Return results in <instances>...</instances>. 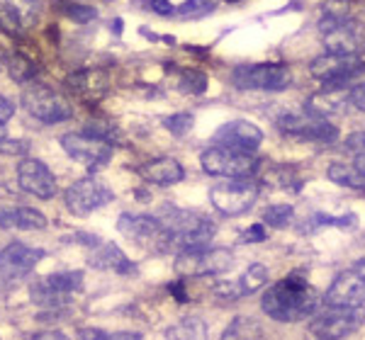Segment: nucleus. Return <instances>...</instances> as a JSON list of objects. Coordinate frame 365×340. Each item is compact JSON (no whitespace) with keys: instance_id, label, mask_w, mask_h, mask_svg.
<instances>
[{"instance_id":"37998d69","label":"nucleus","mask_w":365,"mask_h":340,"mask_svg":"<svg viewBox=\"0 0 365 340\" xmlns=\"http://www.w3.org/2000/svg\"><path fill=\"white\" fill-rule=\"evenodd\" d=\"M13 117H15V105L10 102L8 97L0 95V137H3V127L8 124Z\"/></svg>"},{"instance_id":"e433bc0d","label":"nucleus","mask_w":365,"mask_h":340,"mask_svg":"<svg viewBox=\"0 0 365 340\" xmlns=\"http://www.w3.org/2000/svg\"><path fill=\"white\" fill-rule=\"evenodd\" d=\"M261 336V326L253 324L251 319H244V316H237L232 321V326H227L225 338H253Z\"/></svg>"},{"instance_id":"a878e982","label":"nucleus","mask_w":365,"mask_h":340,"mask_svg":"<svg viewBox=\"0 0 365 340\" xmlns=\"http://www.w3.org/2000/svg\"><path fill=\"white\" fill-rule=\"evenodd\" d=\"M237 285H239V289L244 297L253 294V292H258L261 287L268 285V267L261 265V262H253V265H249L244 272L239 275Z\"/></svg>"},{"instance_id":"5701e85b","label":"nucleus","mask_w":365,"mask_h":340,"mask_svg":"<svg viewBox=\"0 0 365 340\" xmlns=\"http://www.w3.org/2000/svg\"><path fill=\"white\" fill-rule=\"evenodd\" d=\"M0 228H15V231H42L46 228V216L32 207H15L0 212Z\"/></svg>"},{"instance_id":"49530a36","label":"nucleus","mask_w":365,"mask_h":340,"mask_svg":"<svg viewBox=\"0 0 365 340\" xmlns=\"http://www.w3.org/2000/svg\"><path fill=\"white\" fill-rule=\"evenodd\" d=\"M168 292L178 299V302H187V292H185V287H182V280H178V282H170Z\"/></svg>"},{"instance_id":"ea45409f","label":"nucleus","mask_w":365,"mask_h":340,"mask_svg":"<svg viewBox=\"0 0 365 340\" xmlns=\"http://www.w3.org/2000/svg\"><path fill=\"white\" fill-rule=\"evenodd\" d=\"M68 17L73 22H78V25H88V22H93L98 17V10L93 8V5H68Z\"/></svg>"},{"instance_id":"423d86ee","label":"nucleus","mask_w":365,"mask_h":340,"mask_svg":"<svg viewBox=\"0 0 365 340\" xmlns=\"http://www.w3.org/2000/svg\"><path fill=\"white\" fill-rule=\"evenodd\" d=\"M232 183H217L210 190V204L222 216H241L256 204L258 183L251 178H229Z\"/></svg>"},{"instance_id":"f704fd0d","label":"nucleus","mask_w":365,"mask_h":340,"mask_svg":"<svg viewBox=\"0 0 365 340\" xmlns=\"http://www.w3.org/2000/svg\"><path fill=\"white\" fill-rule=\"evenodd\" d=\"M0 32L8 34V37H13V39H20L22 32H25V25H22L20 17L15 15V10L3 3H0Z\"/></svg>"},{"instance_id":"864d4df0","label":"nucleus","mask_w":365,"mask_h":340,"mask_svg":"<svg viewBox=\"0 0 365 340\" xmlns=\"http://www.w3.org/2000/svg\"><path fill=\"white\" fill-rule=\"evenodd\" d=\"M361 265H365V257H363V260H361Z\"/></svg>"},{"instance_id":"b1692460","label":"nucleus","mask_w":365,"mask_h":340,"mask_svg":"<svg viewBox=\"0 0 365 340\" xmlns=\"http://www.w3.org/2000/svg\"><path fill=\"white\" fill-rule=\"evenodd\" d=\"M327 175L331 183L341 187H351V190H363L365 187V173L356 163H331Z\"/></svg>"},{"instance_id":"0eeeda50","label":"nucleus","mask_w":365,"mask_h":340,"mask_svg":"<svg viewBox=\"0 0 365 340\" xmlns=\"http://www.w3.org/2000/svg\"><path fill=\"white\" fill-rule=\"evenodd\" d=\"M234 85L241 90H268L280 92L287 90L292 83V73L285 63H249L237 66L232 71Z\"/></svg>"},{"instance_id":"79ce46f5","label":"nucleus","mask_w":365,"mask_h":340,"mask_svg":"<svg viewBox=\"0 0 365 340\" xmlns=\"http://www.w3.org/2000/svg\"><path fill=\"white\" fill-rule=\"evenodd\" d=\"M346 151H353V154H365V132H353L346 137Z\"/></svg>"},{"instance_id":"9d476101","label":"nucleus","mask_w":365,"mask_h":340,"mask_svg":"<svg viewBox=\"0 0 365 340\" xmlns=\"http://www.w3.org/2000/svg\"><path fill=\"white\" fill-rule=\"evenodd\" d=\"M363 71H365V61L361 56L336 54V51H327L324 56L314 58L309 66L312 78L322 80L324 85H346Z\"/></svg>"},{"instance_id":"2f4dec72","label":"nucleus","mask_w":365,"mask_h":340,"mask_svg":"<svg viewBox=\"0 0 365 340\" xmlns=\"http://www.w3.org/2000/svg\"><path fill=\"white\" fill-rule=\"evenodd\" d=\"M168 338H205L207 336V324L200 319H182L178 326L168 328Z\"/></svg>"},{"instance_id":"4be33fe9","label":"nucleus","mask_w":365,"mask_h":340,"mask_svg":"<svg viewBox=\"0 0 365 340\" xmlns=\"http://www.w3.org/2000/svg\"><path fill=\"white\" fill-rule=\"evenodd\" d=\"M91 265L98 270H113V272H120V275H129L134 270L132 260L122 253L120 245L108 243V241H100L98 245H93Z\"/></svg>"},{"instance_id":"6e6552de","label":"nucleus","mask_w":365,"mask_h":340,"mask_svg":"<svg viewBox=\"0 0 365 340\" xmlns=\"http://www.w3.org/2000/svg\"><path fill=\"white\" fill-rule=\"evenodd\" d=\"M319 32L329 51L336 54H356L363 44V29L356 20H351L346 13L329 10L319 20Z\"/></svg>"},{"instance_id":"de8ad7c7","label":"nucleus","mask_w":365,"mask_h":340,"mask_svg":"<svg viewBox=\"0 0 365 340\" xmlns=\"http://www.w3.org/2000/svg\"><path fill=\"white\" fill-rule=\"evenodd\" d=\"M78 336H81V338H98V340H105V338H110V333L98 331V328H81Z\"/></svg>"},{"instance_id":"c756f323","label":"nucleus","mask_w":365,"mask_h":340,"mask_svg":"<svg viewBox=\"0 0 365 340\" xmlns=\"http://www.w3.org/2000/svg\"><path fill=\"white\" fill-rule=\"evenodd\" d=\"M217 8V0H185L182 5L175 8V15L182 20H197V17L212 15Z\"/></svg>"},{"instance_id":"4468645a","label":"nucleus","mask_w":365,"mask_h":340,"mask_svg":"<svg viewBox=\"0 0 365 340\" xmlns=\"http://www.w3.org/2000/svg\"><path fill=\"white\" fill-rule=\"evenodd\" d=\"M278 129L287 137L295 139H307V142H319V144H331L339 139V129L329 124L324 117L317 115H282L278 119Z\"/></svg>"},{"instance_id":"1a4fd4ad","label":"nucleus","mask_w":365,"mask_h":340,"mask_svg":"<svg viewBox=\"0 0 365 340\" xmlns=\"http://www.w3.org/2000/svg\"><path fill=\"white\" fill-rule=\"evenodd\" d=\"M234 265V253L227 248H202L185 250L175 257V272L180 277H207V275H222Z\"/></svg>"},{"instance_id":"2eb2a0df","label":"nucleus","mask_w":365,"mask_h":340,"mask_svg":"<svg viewBox=\"0 0 365 340\" xmlns=\"http://www.w3.org/2000/svg\"><path fill=\"white\" fill-rule=\"evenodd\" d=\"M17 185L22 192L39 199H51L56 195V175L39 158H25L17 163Z\"/></svg>"},{"instance_id":"9b49d317","label":"nucleus","mask_w":365,"mask_h":340,"mask_svg":"<svg viewBox=\"0 0 365 340\" xmlns=\"http://www.w3.org/2000/svg\"><path fill=\"white\" fill-rule=\"evenodd\" d=\"M365 324V312L361 307H329L327 312L317 314V319L309 324V331L317 338H346L356 333Z\"/></svg>"},{"instance_id":"473e14b6","label":"nucleus","mask_w":365,"mask_h":340,"mask_svg":"<svg viewBox=\"0 0 365 340\" xmlns=\"http://www.w3.org/2000/svg\"><path fill=\"white\" fill-rule=\"evenodd\" d=\"M292 216H295V207L292 204H273V207H268L263 212V221L273 228H285L292 221Z\"/></svg>"},{"instance_id":"7c9ffc66","label":"nucleus","mask_w":365,"mask_h":340,"mask_svg":"<svg viewBox=\"0 0 365 340\" xmlns=\"http://www.w3.org/2000/svg\"><path fill=\"white\" fill-rule=\"evenodd\" d=\"M8 5L15 10V15L25 27H32L42 13V0H8Z\"/></svg>"},{"instance_id":"393cba45","label":"nucleus","mask_w":365,"mask_h":340,"mask_svg":"<svg viewBox=\"0 0 365 340\" xmlns=\"http://www.w3.org/2000/svg\"><path fill=\"white\" fill-rule=\"evenodd\" d=\"M29 297H32V304H37V307H46V309H58L68 302V297L61 294V292H56L44 277L37 280V282L29 287Z\"/></svg>"},{"instance_id":"f8f14e48","label":"nucleus","mask_w":365,"mask_h":340,"mask_svg":"<svg viewBox=\"0 0 365 340\" xmlns=\"http://www.w3.org/2000/svg\"><path fill=\"white\" fill-rule=\"evenodd\" d=\"M113 190H110L105 183H100L98 178H81L76 180L73 185L66 190L63 195V202H66V209L78 216H88L98 209H103L108 202H113Z\"/></svg>"},{"instance_id":"a18cd8bd","label":"nucleus","mask_w":365,"mask_h":340,"mask_svg":"<svg viewBox=\"0 0 365 340\" xmlns=\"http://www.w3.org/2000/svg\"><path fill=\"white\" fill-rule=\"evenodd\" d=\"M151 10H154L156 15H163V17L175 15V8L168 3V0H151Z\"/></svg>"},{"instance_id":"a211bd4d","label":"nucleus","mask_w":365,"mask_h":340,"mask_svg":"<svg viewBox=\"0 0 365 340\" xmlns=\"http://www.w3.org/2000/svg\"><path fill=\"white\" fill-rule=\"evenodd\" d=\"M329 307H363L365 304V272H341L327 292Z\"/></svg>"},{"instance_id":"39448f33","label":"nucleus","mask_w":365,"mask_h":340,"mask_svg":"<svg viewBox=\"0 0 365 340\" xmlns=\"http://www.w3.org/2000/svg\"><path fill=\"white\" fill-rule=\"evenodd\" d=\"M200 166L207 175L215 178H253L258 170V161L253 154L237 149H227V146H212L202 151L200 156Z\"/></svg>"},{"instance_id":"c9c22d12","label":"nucleus","mask_w":365,"mask_h":340,"mask_svg":"<svg viewBox=\"0 0 365 340\" xmlns=\"http://www.w3.org/2000/svg\"><path fill=\"white\" fill-rule=\"evenodd\" d=\"M180 90L182 92H190V95H202L207 90V75L190 68V71H182L180 73V80H178Z\"/></svg>"},{"instance_id":"f03ea898","label":"nucleus","mask_w":365,"mask_h":340,"mask_svg":"<svg viewBox=\"0 0 365 340\" xmlns=\"http://www.w3.org/2000/svg\"><path fill=\"white\" fill-rule=\"evenodd\" d=\"M158 219L170 233V248L180 250H202L210 248V241L215 236V224L205 219L202 214L190 212V209H178L173 204L158 209Z\"/></svg>"},{"instance_id":"aec40b11","label":"nucleus","mask_w":365,"mask_h":340,"mask_svg":"<svg viewBox=\"0 0 365 340\" xmlns=\"http://www.w3.org/2000/svg\"><path fill=\"white\" fill-rule=\"evenodd\" d=\"M66 85L76 97H81L83 102L93 105V102H98L105 92H108L110 78H108V73L98 71V68H81V71L68 75Z\"/></svg>"},{"instance_id":"412c9836","label":"nucleus","mask_w":365,"mask_h":340,"mask_svg":"<svg viewBox=\"0 0 365 340\" xmlns=\"http://www.w3.org/2000/svg\"><path fill=\"white\" fill-rule=\"evenodd\" d=\"M139 175L151 185H158V187H168V185H175L185 178V170L175 158H154V161H146L144 166L139 168Z\"/></svg>"},{"instance_id":"58836bf2","label":"nucleus","mask_w":365,"mask_h":340,"mask_svg":"<svg viewBox=\"0 0 365 340\" xmlns=\"http://www.w3.org/2000/svg\"><path fill=\"white\" fill-rule=\"evenodd\" d=\"M270 180H275V183H278V187H282V190H287V187H290V190H295V187H292L290 183H295L297 187H302V180H299L297 175H295V170L287 168V166L275 168L273 173H270Z\"/></svg>"},{"instance_id":"c03bdc74","label":"nucleus","mask_w":365,"mask_h":340,"mask_svg":"<svg viewBox=\"0 0 365 340\" xmlns=\"http://www.w3.org/2000/svg\"><path fill=\"white\" fill-rule=\"evenodd\" d=\"M351 105L358 112H365V83L351 87Z\"/></svg>"},{"instance_id":"09e8293b","label":"nucleus","mask_w":365,"mask_h":340,"mask_svg":"<svg viewBox=\"0 0 365 340\" xmlns=\"http://www.w3.org/2000/svg\"><path fill=\"white\" fill-rule=\"evenodd\" d=\"M32 338H58V340H63L66 336H63L61 331H39V333H34Z\"/></svg>"},{"instance_id":"4c0bfd02","label":"nucleus","mask_w":365,"mask_h":340,"mask_svg":"<svg viewBox=\"0 0 365 340\" xmlns=\"http://www.w3.org/2000/svg\"><path fill=\"white\" fill-rule=\"evenodd\" d=\"M192 124H195V119H192V115H187V112L170 115V117L163 119V127H166L173 137H185V134H190Z\"/></svg>"},{"instance_id":"f257e3e1","label":"nucleus","mask_w":365,"mask_h":340,"mask_svg":"<svg viewBox=\"0 0 365 340\" xmlns=\"http://www.w3.org/2000/svg\"><path fill=\"white\" fill-rule=\"evenodd\" d=\"M322 297L312 289L302 275H287L285 280L275 282L261 299V309L268 319L278 324H297L317 314Z\"/></svg>"},{"instance_id":"603ef678","label":"nucleus","mask_w":365,"mask_h":340,"mask_svg":"<svg viewBox=\"0 0 365 340\" xmlns=\"http://www.w3.org/2000/svg\"><path fill=\"white\" fill-rule=\"evenodd\" d=\"M227 3H239V0H227Z\"/></svg>"},{"instance_id":"72a5a7b5","label":"nucleus","mask_w":365,"mask_h":340,"mask_svg":"<svg viewBox=\"0 0 365 340\" xmlns=\"http://www.w3.org/2000/svg\"><path fill=\"white\" fill-rule=\"evenodd\" d=\"M86 134L103 139V142H108V144H115V142H120V139H122L120 127L113 124V122H100V119H91V122H88V124H86Z\"/></svg>"},{"instance_id":"cd10ccee","label":"nucleus","mask_w":365,"mask_h":340,"mask_svg":"<svg viewBox=\"0 0 365 340\" xmlns=\"http://www.w3.org/2000/svg\"><path fill=\"white\" fill-rule=\"evenodd\" d=\"M46 282L54 287L56 292L61 294H76V292L83 289V272L81 270H68V272H54V275H46Z\"/></svg>"},{"instance_id":"f3484780","label":"nucleus","mask_w":365,"mask_h":340,"mask_svg":"<svg viewBox=\"0 0 365 340\" xmlns=\"http://www.w3.org/2000/svg\"><path fill=\"white\" fill-rule=\"evenodd\" d=\"M212 142L217 146H227V149L253 154V151H258V146L263 144V132L249 119H234L217 129Z\"/></svg>"},{"instance_id":"3c124183","label":"nucleus","mask_w":365,"mask_h":340,"mask_svg":"<svg viewBox=\"0 0 365 340\" xmlns=\"http://www.w3.org/2000/svg\"><path fill=\"white\" fill-rule=\"evenodd\" d=\"M115 32H122V20H115Z\"/></svg>"},{"instance_id":"dca6fc26","label":"nucleus","mask_w":365,"mask_h":340,"mask_svg":"<svg viewBox=\"0 0 365 340\" xmlns=\"http://www.w3.org/2000/svg\"><path fill=\"white\" fill-rule=\"evenodd\" d=\"M42 257H44L42 248H32V245H27V243L13 241L0 250V275L8 280L27 277V275L39 265Z\"/></svg>"},{"instance_id":"8fccbe9b","label":"nucleus","mask_w":365,"mask_h":340,"mask_svg":"<svg viewBox=\"0 0 365 340\" xmlns=\"http://www.w3.org/2000/svg\"><path fill=\"white\" fill-rule=\"evenodd\" d=\"M356 166L363 170L365 173V154H358V158H356Z\"/></svg>"},{"instance_id":"ddd939ff","label":"nucleus","mask_w":365,"mask_h":340,"mask_svg":"<svg viewBox=\"0 0 365 340\" xmlns=\"http://www.w3.org/2000/svg\"><path fill=\"white\" fill-rule=\"evenodd\" d=\"M61 149L68 158L86 168H100L113 158V144L103 142L91 134H63Z\"/></svg>"},{"instance_id":"6ab92c4d","label":"nucleus","mask_w":365,"mask_h":340,"mask_svg":"<svg viewBox=\"0 0 365 340\" xmlns=\"http://www.w3.org/2000/svg\"><path fill=\"white\" fill-rule=\"evenodd\" d=\"M351 87L353 85H324V90L314 92L304 102V112L317 117H331L344 115L351 105Z\"/></svg>"},{"instance_id":"a19ab883","label":"nucleus","mask_w":365,"mask_h":340,"mask_svg":"<svg viewBox=\"0 0 365 340\" xmlns=\"http://www.w3.org/2000/svg\"><path fill=\"white\" fill-rule=\"evenodd\" d=\"M266 236H268L266 224H253V226L246 228L241 238H244V243H263V241H266Z\"/></svg>"},{"instance_id":"20e7f679","label":"nucleus","mask_w":365,"mask_h":340,"mask_svg":"<svg viewBox=\"0 0 365 340\" xmlns=\"http://www.w3.org/2000/svg\"><path fill=\"white\" fill-rule=\"evenodd\" d=\"M22 105L42 124H58V122H66L73 117V107L68 100L44 83H27V87L22 90Z\"/></svg>"},{"instance_id":"7ed1b4c3","label":"nucleus","mask_w":365,"mask_h":340,"mask_svg":"<svg viewBox=\"0 0 365 340\" xmlns=\"http://www.w3.org/2000/svg\"><path fill=\"white\" fill-rule=\"evenodd\" d=\"M117 231L146 250H156V253L170 250V233L158 216L125 212L117 219Z\"/></svg>"},{"instance_id":"bb28decb","label":"nucleus","mask_w":365,"mask_h":340,"mask_svg":"<svg viewBox=\"0 0 365 340\" xmlns=\"http://www.w3.org/2000/svg\"><path fill=\"white\" fill-rule=\"evenodd\" d=\"M8 73L10 78L15 80V83L20 85H27L34 80V75H37V63L32 61V58H27L25 54H10L8 58Z\"/></svg>"},{"instance_id":"c85d7f7f","label":"nucleus","mask_w":365,"mask_h":340,"mask_svg":"<svg viewBox=\"0 0 365 340\" xmlns=\"http://www.w3.org/2000/svg\"><path fill=\"white\" fill-rule=\"evenodd\" d=\"M322 226H336V228H356L358 226V216L356 214H314L309 219V224L304 226V231L312 228H322Z\"/></svg>"}]
</instances>
